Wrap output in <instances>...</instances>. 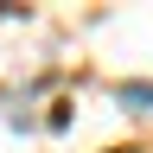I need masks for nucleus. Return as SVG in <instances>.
<instances>
[{
  "mask_svg": "<svg viewBox=\"0 0 153 153\" xmlns=\"http://www.w3.org/2000/svg\"><path fill=\"white\" fill-rule=\"evenodd\" d=\"M115 96H121L128 108H140V115H153V83H121Z\"/></svg>",
  "mask_w": 153,
  "mask_h": 153,
  "instance_id": "f257e3e1",
  "label": "nucleus"
},
{
  "mask_svg": "<svg viewBox=\"0 0 153 153\" xmlns=\"http://www.w3.org/2000/svg\"><path fill=\"white\" fill-rule=\"evenodd\" d=\"M128 153H140V147H128Z\"/></svg>",
  "mask_w": 153,
  "mask_h": 153,
  "instance_id": "f03ea898",
  "label": "nucleus"
}]
</instances>
